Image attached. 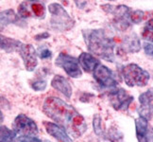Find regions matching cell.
I'll return each mask as SVG.
<instances>
[{
    "label": "cell",
    "instance_id": "cell-1",
    "mask_svg": "<svg viewBox=\"0 0 153 142\" xmlns=\"http://www.w3.org/2000/svg\"><path fill=\"white\" fill-rule=\"evenodd\" d=\"M44 113L63 127L72 137L79 138L83 134L87 125L84 117L73 106L57 97L46 98L43 104Z\"/></svg>",
    "mask_w": 153,
    "mask_h": 142
},
{
    "label": "cell",
    "instance_id": "cell-2",
    "mask_svg": "<svg viewBox=\"0 0 153 142\" xmlns=\"http://www.w3.org/2000/svg\"><path fill=\"white\" fill-rule=\"evenodd\" d=\"M82 35L91 53L110 63L114 62V42L102 28L84 29Z\"/></svg>",
    "mask_w": 153,
    "mask_h": 142
},
{
    "label": "cell",
    "instance_id": "cell-3",
    "mask_svg": "<svg viewBox=\"0 0 153 142\" xmlns=\"http://www.w3.org/2000/svg\"><path fill=\"white\" fill-rule=\"evenodd\" d=\"M48 10L51 14L50 26L53 29L57 31H65L74 27V19L61 4L51 3L48 6Z\"/></svg>",
    "mask_w": 153,
    "mask_h": 142
},
{
    "label": "cell",
    "instance_id": "cell-4",
    "mask_svg": "<svg viewBox=\"0 0 153 142\" xmlns=\"http://www.w3.org/2000/svg\"><path fill=\"white\" fill-rule=\"evenodd\" d=\"M122 76L126 84L129 87H143L148 84L150 75L146 70L140 67L136 64H128L122 68Z\"/></svg>",
    "mask_w": 153,
    "mask_h": 142
},
{
    "label": "cell",
    "instance_id": "cell-5",
    "mask_svg": "<svg viewBox=\"0 0 153 142\" xmlns=\"http://www.w3.org/2000/svg\"><path fill=\"white\" fill-rule=\"evenodd\" d=\"M101 8L106 13H111L114 16V23L115 27L120 29V31H127L129 28L131 24H129V15H131V9L125 5H110L105 4L102 5Z\"/></svg>",
    "mask_w": 153,
    "mask_h": 142
},
{
    "label": "cell",
    "instance_id": "cell-6",
    "mask_svg": "<svg viewBox=\"0 0 153 142\" xmlns=\"http://www.w3.org/2000/svg\"><path fill=\"white\" fill-rule=\"evenodd\" d=\"M55 64L57 67L62 68L68 76L72 77L74 79L79 78L82 75L79 59H76L75 57L67 54L65 52H61L58 55Z\"/></svg>",
    "mask_w": 153,
    "mask_h": 142
},
{
    "label": "cell",
    "instance_id": "cell-7",
    "mask_svg": "<svg viewBox=\"0 0 153 142\" xmlns=\"http://www.w3.org/2000/svg\"><path fill=\"white\" fill-rule=\"evenodd\" d=\"M13 130L16 133V135H20L35 137L38 134L37 124L24 114H20L15 117L13 124Z\"/></svg>",
    "mask_w": 153,
    "mask_h": 142
},
{
    "label": "cell",
    "instance_id": "cell-8",
    "mask_svg": "<svg viewBox=\"0 0 153 142\" xmlns=\"http://www.w3.org/2000/svg\"><path fill=\"white\" fill-rule=\"evenodd\" d=\"M94 79L103 87H114L118 84L114 72L107 67L99 64L94 72Z\"/></svg>",
    "mask_w": 153,
    "mask_h": 142
},
{
    "label": "cell",
    "instance_id": "cell-9",
    "mask_svg": "<svg viewBox=\"0 0 153 142\" xmlns=\"http://www.w3.org/2000/svg\"><path fill=\"white\" fill-rule=\"evenodd\" d=\"M19 55L21 56L23 62H24L25 67L27 71L31 72L36 68L38 61H37V54L36 50L30 44H22L18 50Z\"/></svg>",
    "mask_w": 153,
    "mask_h": 142
},
{
    "label": "cell",
    "instance_id": "cell-10",
    "mask_svg": "<svg viewBox=\"0 0 153 142\" xmlns=\"http://www.w3.org/2000/svg\"><path fill=\"white\" fill-rule=\"evenodd\" d=\"M133 100V97L129 96L126 90L119 88L118 90L114 91L110 94V102L111 106L115 110H125L128 109L129 104Z\"/></svg>",
    "mask_w": 153,
    "mask_h": 142
},
{
    "label": "cell",
    "instance_id": "cell-11",
    "mask_svg": "<svg viewBox=\"0 0 153 142\" xmlns=\"http://www.w3.org/2000/svg\"><path fill=\"white\" fill-rule=\"evenodd\" d=\"M135 129L138 142H153V127L143 117L135 120Z\"/></svg>",
    "mask_w": 153,
    "mask_h": 142
},
{
    "label": "cell",
    "instance_id": "cell-12",
    "mask_svg": "<svg viewBox=\"0 0 153 142\" xmlns=\"http://www.w3.org/2000/svg\"><path fill=\"white\" fill-rule=\"evenodd\" d=\"M44 126L46 133L52 138L57 139L59 142H73L71 138L69 137L67 132L63 127L60 126L59 124L49 121H44Z\"/></svg>",
    "mask_w": 153,
    "mask_h": 142
},
{
    "label": "cell",
    "instance_id": "cell-13",
    "mask_svg": "<svg viewBox=\"0 0 153 142\" xmlns=\"http://www.w3.org/2000/svg\"><path fill=\"white\" fill-rule=\"evenodd\" d=\"M79 62L82 69H84L85 72L94 73L97 67L100 64V62L98 61L95 56H93L91 53L82 52L79 57Z\"/></svg>",
    "mask_w": 153,
    "mask_h": 142
},
{
    "label": "cell",
    "instance_id": "cell-14",
    "mask_svg": "<svg viewBox=\"0 0 153 142\" xmlns=\"http://www.w3.org/2000/svg\"><path fill=\"white\" fill-rule=\"evenodd\" d=\"M51 86L57 91L61 92L66 98L70 99L72 96V87L69 81L61 75H56L51 81Z\"/></svg>",
    "mask_w": 153,
    "mask_h": 142
},
{
    "label": "cell",
    "instance_id": "cell-15",
    "mask_svg": "<svg viewBox=\"0 0 153 142\" xmlns=\"http://www.w3.org/2000/svg\"><path fill=\"white\" fill-rule=\"evenodd\" d=\"M123 49L128 53H135L141 49V44L138 36L135 33L128 35L123 42Z\"/></svg>",
    "mask_w": 153,
    "mask_h": 142
},
{
    "label": "cell",
    "instance_id": "cell-16",
    "mask_svg": "<svg viewBox=\"0 0 153 142\" xmlns=\"http://www.w3.org/2000/svg\"><path fill=\"white\" fill-rule=\"evenodd\" d=\"M21 46H22V43L20 41L1 35V49L7 53L18 51Z\"/></svg>",
    "mask_w": 153,
    "mask_h": 142
},
{
    "label": "cell",
    "instance_id": "cell-17",
    "mask_svg": "<svg viewBox=\"0 0 153 142\" xmlns=\"http://www.w3.org/2000/svg\"><path fill=\"white\" fill-rule=\"evenodd\" d=\"M0 19H1V29H3L4 27L10 25V24L17 23L19 21V17L16 15V13L13 10H6L1 11L0 14Z\"/></svg>",
    "mask_w": 153,
    "mask_h": 142
},
{
    "label": "cell",
    "instance_id": "cell-18",
    "mask_svg": "<svg viewBox=\"0 0 153 142\" xmlns=\"http://www.w3.org/2000/svg\"><path fill=\"white\" fill-rule=\"evenodd\" d=\"M137 112L141 117L149 121L153 117V104H141V106L137 109Z\"/></svg>",
    "mask_w": 153,
    "mask_h": 142
},
{
    "label": "cell",
    "instance_id": "cell-19",
    "mask_svg": "<svg viewBox=\"0 0 153 142\" xmlns=\"http://www.w3.org/2000/svg\"><path fill=\"white\" fill-rule=\"evenodd\" d=\"M0 133H1V138H0L1 142H13L16 138V133L13 130H10L6 126H1Z\"/></svg>",
    "mask_w": 153,
    "mask_h": 142
},
{
    "label": "cell",
    "instance_id": "cell-20",
    "mask_svg": "<svg viewBox=\"0 0 153 142\" xmlns=\"http://www.w3.org/2000/svg\"><path fill=\"white\" fill-rule=\"evenodd\" d=\"M142 37L145 40L150 41L153 43V18L146 22L142 32Z\"/></svg>",
    "mask_w": 153,
    "mask_h": 142
},
{
    "label": "cell",
    "instance_id": "cell-21",
    "mask_svg": "<svg viewBox=\"0 0 153 142\" xmlns=\"http://www.w3.org/2000/svg\"><path fill=\"white\" fill-rule=\"evenodd\" d=\"M31 10L33 11V13L35 15V17L37 18H45V9L44 4L40 3V2H33L31 4Z\"/></svg>",
    "mask_w": 153,
    "mask_h": 142
},
{
    "label": "cell",
    "instance_id": "cell-22",
    "mask_svg": "<svg viewBox=\"0 0 153 142\" xmlns=\"http://www.w3.org/2000/svg\"><path fill=\"white\" fill-rule=\"evenodd\" d=\"M139 102L141 104H149L153 102V87L140 95Z\"/></svg>",
    "mask_w": 153,
    "mask_h": 142
},
{
    "label": "cell",
    "instance_id": "cell-23",
    "mask_svg": "<svg viewBox=\"0 0 153 142\" xmlns=\"http://www.w3.org/2000/svg\"><path fill=\"white\" fill-rule=\"evenodd\" d=\"M93 127H94V131H95L96 135L101 137L103 135V129L101 126V117L98 115H95L93 120Z\"/></svg>",
    "mask_w": 153,
    "mask_h": 142
},
{
    "label": "cell",
    "instance_id": "cell-24",
    "mask_svg": "<svg viewBox=\"0 0 153 142\" xmlns=\"http://www.w3.org/2000/svg\"><path fill=\"white\" fill-rule=\"evenodd\" d=\"M144 15H145V13L143 10H137L131 11V15H129V21L133 24H139L142 22V20L144 18Z\"/></svg>",
    "mask_w": 153,
    "mask_h": 142
},
{
    "label": "cell",
    "instance_id": "cell-25",
    "mask_svg": "<svg viewBox=\"0 0 153 142\" xmlns=\"http://www.w3.org/2000/svg\"><path fill=\"white\" fill-rule=\"evenodd\" d=\"M108 138L111 142H123V135L116 129H110L108 133Z\"/></svg>",
    "mask_w": 153,
    "mask_h": 142
},
{
    "label": "cell",
    "instance_id": "cell-26",
    "mask_svg": "<svg viewBox=\"0 0 153 142\" xmlns=\"http://www.w3.org/2000/svg\"><path fill=\"white\" fill-rule=\"evenodd\" d=\"M13 142H43L36 137H31V135H19L16 137Z\"/></svg>",
    "mask_w": 153,
    "mask_h": 142
},
{
    "label": "cell",
    "instance_id": "cell-27",
    "mask_svg": "<svg viewBox=\"0 0 153 142\" xmlns=\"http://www.w3.org/2000/svg\"><path fill=\"white\" fill-rule=\"evenodd\" d=\"M18 14L21 18H27L30 17L31 13H29V10H27V6L26 3H21L18 7Z\"/></svg>",
    "mask_w": 153,
    "mask_h": 142
},
{
    "label": "cell",
    "instance_id": "cell-28",
    "mask_svg": "<svg viewBox=\"0 0 153 142\" xmlns=\"http://www.w3.org/2000/svg\"><path fill=\"white\" fill-rule=\"evenodd\" d=\"M31 87L35 91H43L46 88V81L43 80H37L32 82Z\"/></svg>",
    "mask_w": 153,
    "mask_h": 142
},
{
    "label": "cell",
    "instance_id": "cell-29",
    "mask_svg": "<svg viewBox=\"0 0 153 142\" xmlns=\"http://www.w3.org/2000/svg\"><path fill=\"white\" fill-rule=\"evenodd\" d=\"M38 56L41 59H50L52 57V52L45 46H41L38 49Z\"/></svg>",
    "mask_w": 153,
    "mask_h": 142
},
{
    "label": "cell",
    "instance_id": "cell-30",
    "mask_svg": "<svg viewBox=\"0 0 153 142\" xmlns=\"http://www.w3.org/2000/svg\"><path fill=\"white\" fill-rule=\"evenodd\" d=\"M144 50H145V53H146V55L153 58V43L152 44L151 43L145 44Z\"/></svg>",
    "mask_w": 153,
    "mask_h": 142
},
{
    "label": "cell",
    "instance_id": "cell-31",
    "mask_svg": "<svg viewBox=\"0 0 153 142\" xmlns=\"http://www.w3.org/2000/svg\"><path fill=\"white\" fill-rule=\"evenodd\" d=\"M50 36L49 33L48 32H42V33H39L37 34L36 36H35V39H36L37 41H40V40H43V39H46V38H48Z\"/></svg>",
    "mask_w": 153,
    "mask_h": 142
},
{
    "label": "cell",
    "instance_id": "cell-32",
    "mask_svg": "<svg viewBox=\"0 0 153 142\" xmlns=\"http://www.w3.org/2000/svg\"><path fill=\"white\" fill-rule=\"evenodd\" d=\"M75 3H76V6H78V8H79V9H83L85 6H86V4H87V2H85V1H83V2L75 1Z\"/></svg>",
    "mask_w": 153,
    "mask_h": 142
}]
</instances>
